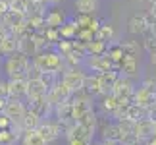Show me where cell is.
Listing matches in <instances>:
<instances>
[{
	"mask_svg": "<svg viewBox=\"0 0 156 145\" xmlns=\"http://www.w3.org/2000/svg\"><path fill=\"white\" fill-rule=\"evenodd\" d=\"M31 66V58L23 50H17L10 56H4V72L8 76V80H17V77H25Z\"/></svg>",
	"mask_w": 156,
	"mask_h": 145,
	"instance_id": "1",
	"label": "cell"
},
{
	"mask_svg": "<svg viewBox=\"0 0 156 145\" xmlns=\"http://www.w3.org/2000/svg\"><path fill=\"white\" fill-rule=\"evenodd\" d=\"M31 62L35 64V68H39V72H60V70L66 68L64 66V56L58 54L56 50H52V52L43 50V52L35 54V58Z\"/></svg>",
	"mask_w": 156,
	"mask_h": 145,
	"instance_id": "2",
	"label": "cell"
},
{
	"mask_svg": "<svg viewBox=\"0 0 156 145\" xmlns=\"http://www.w3.org/2000/svg\"><path fill=\"white\" fill-rule=\"evenodd\" d=\"M25 110H27V106H25V102H23V99H14V97H10V99L6 101L4 108H2V114H6V116L10 118L12 126H20L21 128V120L25 116Z\"/></svg>",
	"mask_w": 156,
	"mask_h": 145,
	"instance_id": "3",
	"label": "cell"
},
{
	"mask_svg": "<svg viewBox=\"0 0 156 145\" xmlns=\"http://www.w3.org/2000/svg\"><path fill=\"white\" fill-rule=\"evenodd\" d=\"M85 77L87 74L81 72L79 68H64V74L60 76V80L71 93H77L83 91V87H85Z\"/></svg>",
	"mask_w": 156,
	"mask_h": 145,
	"instance_id": "4",
	"label": "cell"
},
{
	"mask_svg": "<svg viewBox=\"0 0 156 145\" xmlns=\"http://www.w3.org/2000/svg\"><path fill=\"white\" fill-rule=\"evenodd\" d=\"M131 132H133L141 141L151 139L152 136H156V120L148 118V116L137 120V122H133V130H131Z\"/></svg>",
	"mask_w": 156,
	"mask_h": 145,
	"instance_id": "5",
	"label": "cell"
},
{
	"mask_svg": "<svg viewBox=\"0 0 156 145\" xmlns=\"http://www.w3.org/2000/svg\"><path fill=\"white\" fill-rule=\"evenodd\" d=\"M37 132L43 136V139L46 141V145L52 143V141H56L58 137L62 136V128H60V124L58 122H52V120H43V122L39 124Z\"/></svg>",
	"mask_w": 156,
	"mask_h": 145,
	"instance_id": "6",
	"label": "cell"
},
{
	"mask_svg": "<svg viewBox=\"0 0 156 145\" xmlns=\"http://www.w3.org/2000/svg\"><path fill=\"white\" fill-rule=\"evenodd\" d=\"M133 83H131L129 77H125V76H118V80L114 81V87H112V95L114 97H118L119 101L122 99H129L131 95H133Z\"/></svg>",
	"mask_w": 156,
	"mask_h": 145,
	"instance_id": "7",
	"label": "cell"
},
{
	"mask_svg": "<svg viewBox=\"0 0 156 145\" xmlns=\"http://www.w3.org/2000/svg\"><path fill=\"white\" fill-rule=\"evenodd\" d=\"M46 93H48V87L44 85V81L41 80V77L27 80V93H25V99L35 101V99H41V97H46Z\"/></svg>",
	"mask_w": 156,
	"mask_h": 145,
	"instance_id": "8",
	"label": "cell"
},
{
	"mask_svg": "<svg viewBox=\"0 0 156 145\" xmlns=\"http://www.w3.org/2000/svg\"><path fill=\"white\" fill-rule=\"evenodd\" d=\"M133 99H135V105H139L143 108H151L152 105H156V93L143 85L133 91Z\"/></svg>",
	"mask_w": 156,
	"mask_h": 145,
	"instance_id": "9",
	"label": "cell"
},
{
	"mask_svg": "<svg viewBox=\"0 0 156 145\" xmlns=\"http://www.w3.org/2000/svg\"><path fill=\"white\" fill-rule=\"evenodd\" d=\"M118 68L123 72L125 77H133L137 72H139V58L135 54H123V58L119 60Z\"/></svg>",
	"mask_w": 156,
	"mask_h": 145,
	"instance_id": "10",
	"label": "cell"
},
{
	"mask_svg": "<svg viewBox=\"0 0 156 145\" xmlns=\"http://www.w3.org/2000/svg\"><path fill=\"white\" fill-rule=\"evenodd\" d=\"M20 50V37L14 33H8L6 37L0 41V56H10Z\"/></svg>",
	"mask_w": 156,
	"mask_h": 145,
	"instance_id": "11",
	"label": "cell"
},
{
	"mask_svg": "<svg viewBox=\"0 0 156 145\" xmlns=\"http://www.w3.org/2000/svg\"><path fill=\"white\" fill-rule=\"evenodd\" d=\"M98 6H100L98 0H75L73 2L75 12L77 14H83V16H94Z\"/></svg>",
	"mask_w": 156,
	"mask_h": 145,
	"instance_id": "12",
	"label": "cell"
},
{
	"mask_svg": "<svg viewBox=\"0 0 156 145\" xmlns=\"http://www.w3.org/2000/svg\"><path fill=\"white\" fill-rule=\"evenodd\" d=\"M64 21H66V16L56 8V6L44 12V27H56L58 29Z\"/></svg>",
	"mask_w": 156,
	"mask_h": 145,
	"instance_id": "13",
	"label": "cell"
},
{
	"mask_svg": "<svg viewBox=\"0 0 156 145\" xmlns=\"http://www.w3.org/2000/svg\"><path fill=\"white\" fill-rule=\"evenodd\" d=\"M8 83H10V97H14V99H25V93H27V80L25 77L8 80Z\"/></svg>",
	"mask_w": 156,
	"mask_h": 145,
	"instance_id": "14",
	"label": "cell"
},
{
	"mask_svg": "<svg viewBox=\"0 0 156 145\" xmlns=\"http://www.w3.org/2000/svg\"><path fill=\"white\" fill-rule=\"evenodd\" d=\"M118 72L116 70H108V72H100L98 80H100V87H102V95H108L114 87V81L118 80Z\"/></svg>",
	"mask_w": 156,
	"mask_h": 145,
	"instance_id": "15",
	"label": "cell"
},
{
	"mask_svg": "<svg viewBox=\"0 0 156 145\" xmlns=\"http://www.w3.org/2000/svg\"><path fill=\"white\" fill-rule=\"evenodd\" d=\"M58 31H60V37L62 39L75 41L77 39V31H79V25L75 23V20H68V21H64L62 25L58 27Z\"/></svg>",
	"mask_w": 156,
	"mask_h": 145,
	"instance_id": "16",
	"label": "cell"
},
{
	"mask_svg": "<svg viewBox=\"0 0 156 145\" xmlns=\"http://www.w3.org/2000/svg\"><path fill=\"white\" fill-rule=\"evenodd\" d=\"M148 29V25H147V21H145V16H133L131 20L127 21V31L131 33V35H143Z\"/></svg>",
	"mask_w": 156,
	"mask_h": 145,
	"instance_id": "17",
	"label": "cell"
},
{
	"mask_svg": "<svg viewBox=\"0 0 156 145\" xmlns=\"http://www.w3.org/2000/svg\"><path fill=\"white\" fill-rule=\"evenodd\" d=\"M41 122H43V118H41L33 108H27L25 116H23V120H21V128H23V132L25 130H37Z\"/></svg>",
	"mask_w": 156,
	"mask_h": 145,
	"instance_id": "18",
	"label": "cell"
},
{
	"mask_svg": "<svg viewBox=\"0 0 156 145\" xmlns=\"http://www.w3.org/2000/svg\"><path fill=\"white\" fill-rule=\"evenodd\" d=\"M122 137V128H119V122H110L102 128V139H108V141H119Z\"/></svg>",
	"mask_w": 156,
	"mask_h": 145,
	"instance_id": "19",
	"label": "cell"
},
{
	"mask_svg": "<svg viewBox=\"0 0 156 145\" xmlns=\"http://www.w3.org/2000/svg\"><path fill=\"white\" fill-rule=\"evenodd\" d=\"M21 145H46V141L43 139V136L37 130H25L20 137Z\"/></svg>",
	"mask_w": 156,
	"mask_h": 145,
	"instance_id": "20",
	"label": "cell"
},
{
	"mask_svg": "<svg viewBox=\"0 0 156 145\" xmlns=\"http://www.w3.org/2000/svg\"><path fill=\"white\" fill-rule=\"evenodd\" d=\"M83 91H87L89 95H93V97L102 95V87H100L98 74H93V76H87L85 77V87H83Z\"/></svg>",
	"mask_w": 156,
	"mask_h": 145,
	"instance_id": "21",
	"label": "cell"
},
{
	"mask_svg": "<svg viewBox=\"0 0 156 145\" xmlns=\"http://www.w3.org/2000/svg\"><path fill=\"white\" fill-rule=\"evenodd\" d=\"M114 37H116V29H114V25H110V23H102V25H98V29L94 31V39L104 41V43L114 41Z\"/></svg>",
	"mask_w": 156,
	"mask_h": 145,
	"instance_id": "22",
	"label": "cell"
},
{
	"mask_svg": "<svg viewBox=\"0 0 156 145\" xmlns=\"http://www.w3.org/2000/svg\"><path fill=\"white\" fill-rule=\"evenodd\" d=\"M20 134H16L14 128H4V130H0V145H14L17 143V139H20Z\"/></svg>",
	"mask_w": 156,
	"mask_h": 145,
	"instance_id": "23",
	"label": "cell"
},
{
	"mask_svg": "<svg viewBox=\"0 0 156 145\" xmlns=\"http://www.w3.org/2000/svg\"><path fill=\"white\" fill-rule=\"evenodd\" d=\"M104 97V99H102V108H104V110L106 112H114V110H116V106L119 105V99H118V97H114L112 93H108V95H102Z\"/></svg>",
	"mask_w": 156,
	"mask_h": 145,
	"instance_id": "24",
	"label": "cell"
},
{
	"mask_svg": "<svg viewBox=\"0 0 156 145\" xmlns=\"http://www.w3.org/2000/svg\"><path fill=\"white\" fill-rule=\"evenodd\" d=\"M54 46H56V52L62 54V56H66L71 48H73V41H68V39H60L54 43Z\"/></svg>",
	"mask_w": 156,
	"mask_h": 145,
	"instance_id": "25",
	"label": "cell"
},
{
	"mask_svg": "<svg viewBox=\"0 0 156 145\" xmlns=\"http://www.w3.org/2000/svg\"><path fill=\"white\" fill-rule=\"evenodd\" d=\"M122 48H123V54H139V45L135 43V41H125L122 43Z\"/></svg>",
	"mask_w": 156,
	"mask_h": 145,
	"instance_id": "26",
	"label": "cell"
},
{
	"mask_svg": "<svg viewBox=\"0 0 156 145\" xmlns=\"http://www.w3.org/2000/svg\"><path fill=\"white\" fill-rule=\"evenodd\" d=\"M0 99H10V83L8 80H0Z\"/></svg>",
	"mask_w": 156,
	"mask_h": 145,
	"instance_id": "27",
	"label": "cell"
},
{
	"mask_svg": "<svg viewBox=\"0 0 156 145\" xmlns=\"http://www.w3.org/2000/svg\"><path fill=\"white\" fill-rule=\"evenodd\" d=\"M10 126H12L10 118L6 116V114H2V112H0V130H4V128H10Z\"/></svg>",
	"mask_w": 156,
	"mask_h": 145,
	"instance_id": "28",
	"label": "cell"
},
{
	"mask_svg": "<svg viewBox=\"0 0 156 145\" xmlns=\"http://www.w3.org/2000/svg\"><path fill=\"white\" fill-rule=\"evenodd\" d=\"M69 145H91L89 139H69Z\"/></svg>",
	"mask_w": 156,
	"mask_h": 145,
	"instance_id": "29",
	"label": "cell"
},
{
	"mask_svg": "<svg viewBox=\"0 0 156 145\" xmlns=\"http://www.w3.org/2000/svg\"><path fill=\"white\" fill-rule=\"evenodd\" d=\"M8 12V4H6V0H0V16L6 14Z\"/></svg>",
	"mask_w": 156,
	"mask_h": 145,
	"instance_id": "30",
	"label": "cell"
},
{
	"mask_svg": "<svg viewBox=\"0 0 156 145\" xmlns=\"http://www.w3.org/2000/svg\"><path fill=\"white\" fill-rule=\"evenodd\" d=\"M148 14H151L154 20H156V4H151V6H148Z\"/></svg>",
	"mask_w": 156,
	"mask_h": 145,
	"instance_id": "31",
	"label": "cell"
},
{
	"mask_svg": "<svg viewBox=\"0 0 156 145\" xmlns=\"http://www.w3.org/2000/svg\"><path fill=\"white\" fill-rule=\"evenodd\" d=\"M148 56H151V64H152L154 68H156V50H154V52H151Z\"/></svg>",
	"mask_w": 156,
	"mask_h": 145,
	"instance_id": "32",
	"label": "cell"
},
{
	"mask_svg": "<svg viewBox=\"0 0 156 145\" xmlns=\"http://www.w3.org/2000/svg\"><path fill=\"white\" fill-rule=\"evenodd\" d=\"M60 2H62V0H46V4H48V6H58Z\"/></svg>",
	"mask_w": 156,
	"mask_h": 145,
	"instance_id": "33",
	"label": "cell"
},
{
	"mask_svg": "<svg viewBox=\"0 0 156 145\" xmlns=\"http://www.w3.org/2000/svg\"><path fill=\"white\" fill-rule=\"evenodd\" d=\"M4 105H6V99H0V112H2V108H4Z\"/></svg>",
	"mask_w": 156,
	"mask_h": 145,
	"instance_id": "34",
	"label": "cell"
},
{
	"mask_svg": "<svg viewBox=\"0 0 156 145\" xmlns=\"http://www.w3.org/2000/svg\"><path fill=\"white\" fill-rule=\"evenodd\" d=\"M148 4H156V0H148Z\"/></svg>",
	"mask_w": 156,
	"mask_h": 145,
	"instance_id": "35",
	"label": "cell"
}]
</instances>
